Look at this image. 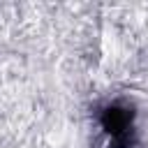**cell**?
Returning a JSON list of instances; mask_svg holds the SVG:
<instances>
[{"instance_id": "6da1fadb", "label": "cell", "mask_w": 148, "mask_h": 148, "mask_svg": "<svg viewBox=\"0 0 148 148\" xmlns=\"http://www.w3.org/2000/svg\"><path fill=\"white\" fill-rule=\"evenodd\" d=\"M99 125L109 136V148L134 146V109L125 102H111L99 111Z\"/></svg>"}]
</instances>
